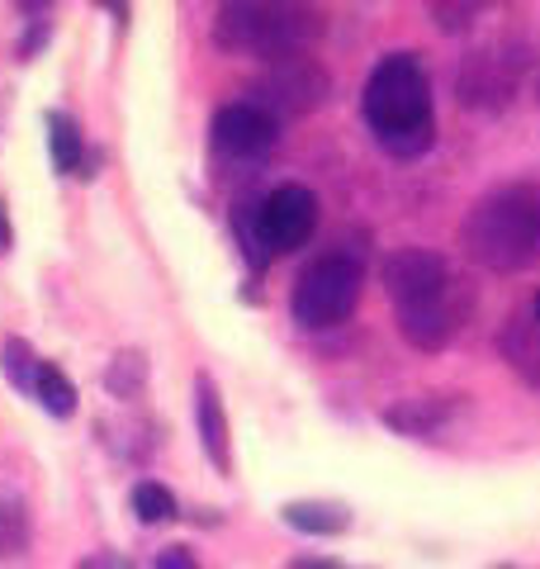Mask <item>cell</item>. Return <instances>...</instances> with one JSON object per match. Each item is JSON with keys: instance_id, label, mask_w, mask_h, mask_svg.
<instances>
[{"instance_id": "obj_1", "label": "cell", "mask_w": 540, "mask_h": 569, "mask_svg": "<svg viewBox=\"0 0 540 569\" xmlns=\"http://www.w3.org/2000/svg\"><path fill=\"white\" fill-rule=\"evenodd\" d=\"M460 247L474 266L517 276L540 266V186H498L464 213Z\"/></svg>"}, {"instance_id": "obj_2", "label": "cell", "mask_w": 540, "mask_h": 569, "mask_svg": "<svg viewBox=\"0 0 540 569\" xmlns=\"http://www.w3.org/2000/svg\"><path fill=\"white\" fill-rule=\"evenodd\" d=\"M366 119L393 157L431 148V86L412 52H389L366 81Z\"/></svg>"}, {"instance_id": "obj_3", "label": "cell", "mask_w": 540, "mask_h": 569, "mask_svg": "<svg viewBox=\"0 0 540 569\" xmlns=\"http://www.w3.org/2000/svg\"><path fill=\"white\" fill-rule=\"evenodd\" d=\"M322 39V14L309 6H223L213 20V43L232 58H309Z\"/></svg>"}, {"instance_id": "obj_4", "label": "cell", "mask_w": 540, "mask_h": 569, "mask_svg": "<svg viewBox=\"0 0 540 569\" xmlns=\"http://www.w3.org/2000/svg\"><path fill=\"white\" fill-rule=\"evenodd\" d=\"M360 299V266L351 257H322L299 276L290 313L299 328H337L347 323Z\"/></svg>"}, {"instance_id": "obj_5", "label": "cell", "mask_w": 540, "mask_h": 569, "mask_svg": "<svg viewBox=\"0 0 540 569\" xmlns=\"http://www.w3.org/2000/svg\"><path fill=\"white\" fill-rule=\"evenodd\" d=\"M527 67H531V48H521L517 39H502V43L464 58L456 96H460L464 110L498 114V110H508V104H512L517 81H521V71H527Z\"/></svg>"}, {"instance_id": "obj_6", "label": "cell", "mask_w": 540, "mask_h": 569, "mask_svg": "<svg viewBox=\"0 0 540 569\" xmlns=\"http://www.w3.org/2000/svg\"><path fill=\"white\" fill-rule=\"evenodd\" d=\"M328 91H332V81L313 58H284V62L266 67V77L251 86L257 100H247V104H257V110L270 119L276 114H309L328 100Z\"/></svg>"}, {"instance_id": "obj_7", "label": "cell", "mask_w": 540, "mask_h": 569, "mask_svg": "<svg viewBox=\"0 0 540 569\" xmlns=\"http://www.w3.org/2000/svg\"><path fill=\"white\" fill-rule=\"evenodd\" d=\"M318 228V200L309 186H280L270 190L257 209V238L266 252H294L313 238Z\"/></svg>"}, {"instance_id": "obj_8", "label": "cell", "mask_w": 540, "mask_h": 569, "mask_svg": "<svg viewBox=\"0 0 540 569\" xmlns=\"http://www.w3.org/2000/svg\"><path fill=\"white\" fill-rule=\"evenodd\" d=\"M456 276H450V261L431 247H403L384 261V290L393 299V309L403 305H422V299H437L446 295Z\"/></svg>"}, {"instance_id": "obj_9", "label": "cell", "mask_w": 540, "mask_h": 569, "mask_svg": "<svg viewBox=\"0 0 540 569\" xmlns=\"http://www.w3.org/2000/svg\"><path fill=\"white\" fill-rule=\"evenodd\" d=\"M464 313H470V295H464L460 284H450V290L437 295V299H422V305H403V309H399V332H403L418 351H441V347L456 342Z\"/></svg>"}, {"instance_id": "obj_10", "label": "cell", "mask_w": 540, "mask_h": 569, "mask_svg": "<svg viewBox=\"0 0 540 569\" xmlns=\"http://www.w3.org/2000/svg\"><path fill=\"white\" fill-rule=\"evenodd\" d=\"M276 133H280V123L247 100L213 114V142H219V152H228V157H261L276 148Z\"/></svg>"}, {"instance_id": "obj_11", "label": "cell", "mask_w": 540, "mask_h": 569, "mask_svg": "<svg viewBox=\"0 0 540 569\" xmlns=\"http://www.w3.org/2000/svg\"><path fill=\"white\" fill-rule=\"evenodd\" d=\"M194 418H200V441H204V456L213 460V470L228 475L232 470V437H228V413H223V399H219V385L209 376L194 380Z\"/></svg>"}, {"instance_id": "obj_12", "label": "cell", "mask_w": 540, "mask_h": 569, "mask_svg": "<svg viewBox=\"0 0 540 569\" xmlns=\"http://www.w3.org/2000/svg\"><path fill=\"white\" fill-rule=\"evenodd\" d=\"M498 347L512 361L517 376L527 380L531 389H540V323H536V318L512 313L508 328H502V337H498Z\"/></svg>"}, {"instance_id": "obj_13", "label": "cell", "mask_w": 540, "mask_h": 569, "mask_svg": "<svg viewBox=\"0 0 540 569\" xmlns=\"http://www.w3.org/2000/svg\"><path fill=\"white\" fill-rule=\"evenodd\" d=\"M450 408H456V399H446V395H418V399L393 403L389 413H384V422L393 427V432L427 437V432H437V427L450 418Z\"/></svg>"}, {"instance_id": "obj_14", "label": "cell", "mask_w": 540, "mask_h": 569, "mask_svg": "<svg viewBox=\"0 0 540 569\" xmlns=\"http://www.w3.org/2000/svg\"><path fill=\"white\" fill-rule=\"evenodd\" d=\"M48 142H52V167L77 176L81 171V157H86V142H81V129L71 114H48Z\"/></svg>"}, {"instance_id": "obj_15", "label": "cell", "mask_w": 540, "mask_h": 569, "mask_svg": "<svg viewBox=\"0 0 540 569\" xmlns=\"http://www.w3.org/2000/svg\"><path fill=\"white\" fill-rule=\"evenodd\" d=\"M284 522L299 531H313V537H332V531H347V508L337 503H290L284 508Z\"/></svg>"}, {"instance_id": "obj_16", "label": "cell", "mask_w": 540, "mask_h": 569, "mask_svg": "<svg viewBox=\"0 0 540 569\" xmlns=\"http://www.w3.org/2000/svg\"><path fill=\"white\" fill-rule=\"evenodd\" d=\"M33 395H39V403L48 408L52 418H71L77 413V389H71V380L62 376L52 361L39 366V380H33Z\"/></svg>"}, {"instance_id": "obj_17", "label": "cell", "mask_w": 540, "mask_h": 569, "mask_svg": "<svg viewBox=\"0 0 540 569\" xmlns=\"http://www.w3.org/2000/svg\"><path fill=\"white\" fill-rule=\"evenodd\" d=\"M104 385H110L119 399H138L142 385H148V361H142V351H119Z\"/></svg>"}, {"instance_id": "obj_18", "label": "cell", "mask_w": 540, "mask_h": 569, "mask_svg": "<svg viewBox=\"0 0 540 569\" xmlns=\"http://www.w3.org/2000/svg\"><path fill=\"white\" fill-rule=\"evenodd\" d=\"M29 550V518L20 503L0 498V560H14Z\"/></svg>"}, {"instance_id": "obj_19", "label": "cell", "mask_w": 540, "mask_h": 569, "mask_svg": "<svg viewBox=\"0 0 540 569\" xmlns=\"http://www.w3.org/2000/svg\"><path fill=\"white\" fill-rule=\"evenodd\" d=\"M133 512L142 522H167L176 518V498L167 485H157V479H142V485L133 489Z\"/></svg>"}, {"instance_id": "obj_20", "label": "cell", "mask_w": 540, "mask_h": 569, "mask_svg": "<svg viewBox=\"0 0 540 569\" xmlns=\"http://www.w3.org/2000/svg\"><path fill=\"white\" fill-rule=\"evenodd\" d=\"M0 356H6V376H10L14 385H20V389H29V395H33V380H39V366H43V361H33L29 342H14V337H10L6 351H0Z\"/></svg>"}, {"instance_id": "obj_21", "label": "cell", "mask_w": 540, "mask_h": 569, "mask_svg": "<svg viewBox=\"0 0 540 569\" xmlns=\"http://www.w3.org/2000/svg\"><path fill=\"white\" fill-rule=\"evenodd\" d=\"M474 14H479V6H431V20H437V29H450V33L470 29Z\"/></svg>"}, {"instance_id": "obj_22", "label": "cell", "mask_w": 540, "mask_h": 569, "mask_svg": "<svg viewBox=\"0 0 540 569\" xmlns=\"http://www.w3.org/2000/svg\"><path fill=\"white\" fill-rule=\"evenodd\" d=\"M157 569H194V565H190L186 550H167V556L157 560Z\"/></svg>"}, {"instance_id": "obj_23", "label": "cell", "mask_w": 540, "mask_h": 569, "mask_svg": "<svg viewBox=\"0 0 540 569\" xmlns=\"http://www.w3.org/2000/svg\"><path fill=\"white\" fill-rule=\"evenodd\" d=\"M0 247H10V219H6V204H0Z\"/></svg>"}, {"instance_id": "obj_24", "label": "cell", "mask_w": 540, "mask_h": 569, "mask_svg": "<svg viewBox=\"0 0 540 569\" xmlns=\"http://www.w3.org/2000/svg\"><path fill=\"white\" fill-rule=\"evenodd\" d=\"M290 569H337V565H328V560H299V565H290Z\"/></svg>"}, {"instance_id": "obj_25", "label": "cell", "mask_w": 540, "mask_h": 569, "mask_svg": "<svg viewBox=\"0 0 540 569\" xmlns=\"http://www.w3.org/2000/svg\"><path fill=\"white\" fill-rule=\"evenodd\" d=\"M531 318H536V323H540V295H536V309H531Z\"/></svg>"}, {"instance_id": "obj_26", "label": "cell", "mask_w": 540, "mask_h": 569, "mask_svg": "<svg viewBox=\"0 0 540 569\" xmlns=\"http://www.w3.org/2000/svg\"><path fill=\"white\" fill-rule=\"evenodd\" d=\"M81 569H100V565H81Z\"/></svg>"}, {"instance_id": "obj_27", "label": "cell", "mask_w": 540, "mask_h": 569, "mask_svg": "<svg viewBox=\"0 0 540 569\" xmlns=\"http://www.w3.org/2000/svg\"><path fill=\"white\" fill-rule=\"evenodd\" d=\"M536 96H540V86H536Z\"/></svg>"}]
</instances>
